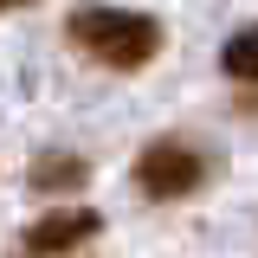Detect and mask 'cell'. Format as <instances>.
Listing matches in <instances>:
<instances>
[{"label":"cell","instance_id":"3","mask_svg":"<svg viewBox=\"0 0 258 258\" xmlns=\"http://www.w3.org/2000/svg\"><path fill=\"white\" fill-rule=\"evenodd\" d=\"M97 226H103V213H91V207H64V213H45V220H32V226H26V252H39V258L71 252V245L97 239Z\"/></svg>","mask_w":258,"mask_h":258},{"label":"cell","instance_id":"2","mask_svg":"<svg viewBox=\"0 0 258 258\" xmlns=\"http://www.w3.org/2000/svg\"><path fill=\"white\" fill-rule=\"evenodd\" d=\"M207 174H213V161L200 155L194 142H181V136H161V142H149V149L136 155V181H142L149 200H181V194H194Z\"/></svg>","mask_w":258,"mask_h":258},{"label":"cell","instance_id":"1","mask_svg":"<svg viewBox=\"0 0 258 258\" xmlns=\"http://www.w3.org/2000/svg\"><path fill=\"white\" fill-rule=\"evenodd\" d=\"M71 45H84L91 58L136 71L161 52V26L149 13H129V7H78L71 13Z\"/></svg>","mask_w":258,"mask_h":258},{"label":"cell","instance_id":"6","mask_svg":"<svg viewBox=\"0 0 258 258\" xmlns=\"http://www.w3.org/2000/svg\"><path fill=\"white\" fill-rule=\"evenodd\" d=\"M0 7H26V0H0Z\"/></svg>","mask_w":258,"mask_h":258},{"label":"cell","instance_id":"5","mask_svg":"<svg viewBox=\"0 0 258 258\" xmlns=\"http://www.w3.org/2000/svg\"><path fill=\"white\" fill-rule=\"evenodd\" d=\"M226 71H232V78H252V32H239V39L226 45Z\"/></svg>","mask_w":258,"mask_h":258},{"label":"cell","instance_id":"4","mask_svg":"<svg viewBox=\"0 0 258 258\" xmlns=\"http://www.w3.org/2000/svg\"><path fill=\"white\" fill-rule=\"evenodd\" d=\"M84 181H91V168H84L78 155H45L39 168H32V187H39V194H58V187H84Z\"/></svg>","mask_w":258,"mask_h":258}]
</instances>
